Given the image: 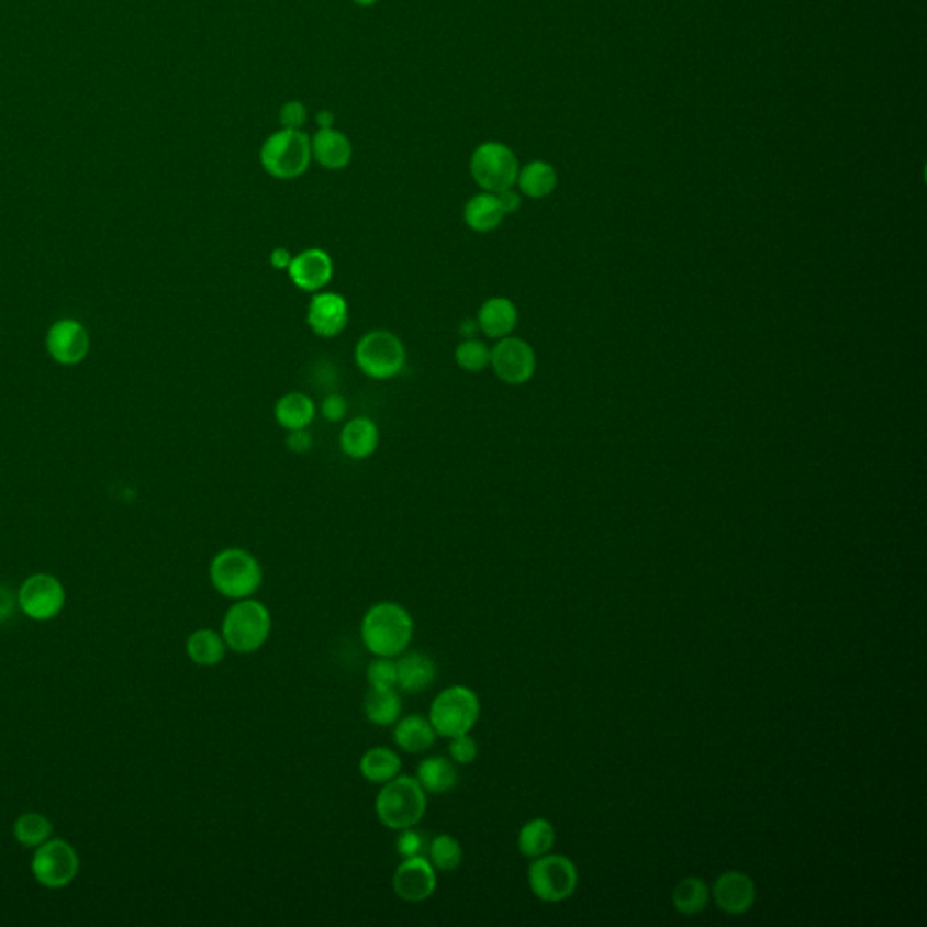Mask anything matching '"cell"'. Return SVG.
<instances>
[{"instance_id":"obj_1","label":"cell","mask_w":927,"mask_h":927,"mask_svg":"<svg viewBox=\"0 0 927 927\" xmlns=\"http://www.w3.org/2000/svg\"><path fill=\"white\" fill-rule=\"evenodd\" d=\"M413 633L412 614L395 602L376 603L362 616V644L376 658H399L412 644Z\"/></svg>"},{"instance_id":"obj_2","label":"cell","mask_w":927,"mask_h":927,"mask_svg":"<svg viewBox=\"0 0 927 927\" xmlns=\"http://www.w3.org/2000/svg\"><path fill=\"white\" fill-rule=\"evenodd\" d=\"M428 797L417 779L401 775L381 784L376 798L377 819L384 828L399 829L417 826L426 815Z\"/></svg>"},{"instance_id":"obj_3","label":"cell","mask_w":927,"mask_h":927,"mask_svg":"<svg viewBox=\"0 0 927 927\" xmlns=\"http://www.w3.org/2000/svg\"><path fill=\"white\" fill-rule=\"evenodd\" d=\"M209 577L217 593L237 602L258 593L264 582V569L253 552L242 547H228L212 558Z\"/></svg>"},{"instance_id":"obj_4","label":"cell","mask_w":927,"mask_h":927,"mask_svg":"<svg viewBox=\"0 0 927 927\" xmlns=\"http://www.w3.org/2000/svg\"><path fill=\"white\" fill-rule=\"evenodd\" d=\"M272 633V616L264 603L237 600L223 616L222 636L227 649L237 655H253L267 644Z\"/></svg>"},{"instance_id":"obj_5","label":"cell","mask_w":927,"mask_h":927,"mask_svg":"<svg viewBox=\"0 0 927 927\" xmlns=\"http://www.w3.org/2000/svg\"><path fill=\"white\" fill-rule=\"evenodd\" d=\"M259 161L276 180H295L312 164V142L301 130H281L270 134L259 150Z\"/></svg>"},{"instance_id":"obj_6","label":"cell","mask_w":927,"mask_h":927,"mask_svg":"<svg viewBox=\"0 0 927 927\" xmlns=\"http://www.w3.org/2000/svg\"><path fill=\"white\" fill-rule=\"evenodd\" d=\"M428 719L437 736L446 739L471 734L480 719L479 695L466 685L448 686L435 695Z\"/></svg>"},{"instance_id":"obj_7","label":"cell","mask_w":927,"mask_h":927,"mask_svg":"<svg viewBox=\"0 0 927 927\" xmlns=\"http://www.w3.org/2000/svg\"><path fill=\"white\" fill-rule=\"evenodd\" d=\"M356 365L366 377L373 381H388L398 377L406 366V346L399 335L390 331L366 332L361 339L357 340Z\"/></svg>"},{"instance_id":"obj_8","label":"cell","mask_w":927,"mask_h":927,"mask_svg":"<svg viewBox=\"0 0 927 927\" xmlns=\"http://www.w3.org/2000/svg\"><path fill=\"white\" fill-rule=\"evenodd\" d=\"M521 164L515 150L502 142L480 144L469 160V172L474 183L485 192H500L515 187Z\"/></svg>"},{"instance_id":"obj_9","label":"cell","mask_w":927,"mask_h":927,"mask_svg":"<svg viewBox=\"0 0 927 927\" xmlns=\"http://www.w3.org/2000/svg\"><path fill=\"white\" fill-rule=\"evenodd\" d=\"M530 892L547 904L563 902L577 892L578 871L566 856H546L533 859L527 871Z\"/></svg>"},{"instance_id":"obj_10","label":"cell","mask_w":927,"mask_h":927,"mask_svg":"<svg viewBox=\"0 0 927 927\" xmlns=\"http://www.w3.org/2000/svg\"><path fill=\"white\" fill-rule=\"evenodd\" d=\"M80 857L66 839L52 837L36 848L32 857L35 881L47 890H63L77 879Z\"/></svg>"},{"instance_id":"obj_11","label":"cell","mask_w":927,"mask_h":927,"mask_svg":"<svg viewBox=\"0 0 927 927\" xmlns=\"http://www.w3.org/2000/svg\"><path fill=\"white\" fill-rule=\"evenodd\" d=\"M16 602L22 613L35 622H49L63 613L66 589L63 582L47 572H36L22 582Z\"/></svg>"},{"instance_id":"obj_12","label":"cell","mask_w":927,"mask_h":927,"mask_svg":"<svg viewBox=\"0 0 927 927\" xmlns=\"http://www.w3.org/2000/svg\"><path fill=\"white\" fill-rule=\"evenodd\" d=\"M491 368L500 381L511 387H521L533 379L536 371V356L533 346L521 337L507 335L491 348Z\"/></svg>"},{"instance_id":"obj_13","label":"cell","mask_w":927,"mask_h":927,"mask_svg":"<svg viewBox=\"0 0 927 927\" xmlns=\"http://www.w3.org/2000/svg\"><path fill=\"white\" fill-rule=\"evenodd\" d=\"M392 887L402 902L421 904L432 898L437 890V870L426 856L402 859L393 873Z\"/></svg>"},{"instance_id":"obj_14","label":"cell","mask_w":927,"mask_h":927,"mask_svg":"<svg viewBox=\"0 0 927 927\" xmlns=\"http://www.w3.org/2000/svg\"><path fill=\"white\" fill-rule=\"evenodd\" d=\"M350 321V306L345 295L321 290L315 292L306 306V325L317 337L332 339L345 332Z\"/></svg>"},{"instance_id":"obj_15","label":"cell","mask_w":927,"mask_h":927,"mask_svg":"<svg viewBox=\"0 0 927 927\" xmlns=\"http://www.w3.org/2000/svg\"><path fill=\"white\" fill-rule=\"evenodd\" d=\"M287 273L295 289L315 294L325 290L334 278V259L323 248H304L292 258Z\"/></svg>"},{"instance_id":"obj_16","label":"cell","mask_w":927,"mask_h":927,"mask_svg":"<svg viewBox=\"0 0 927 927\" xmlns=\"http://www.w3.org/2000/svg\"><path fill=\"white\" fill-rule=\"evenodd\" d=\"M712 898L727 915H745L756 902V884L742 871H725L712 886Z\"/></svg>"},{"instance_id":"obj_17","label":"cell","mask_w":927,"mask_h":927,"mask_svg":"<svg viewBox=\"0 0 927 927\" xmlns=\"http://www.w3.org/2000/svg\"><path fill=\"white\" fill-rule=\"evenodd\" d=\"M47 350L55 361L63 365H77L88 356V331L77 321H58L47 334Z\"/></svg>"},{"instance_id":"obj_18","label":"cell","mask_w":927,"mask_h":927,"mask_svg":"<svg viewBox=\"0 0 927 927\" xmlns=\"http://www.w3.org/2000/svg\"><path fill=\"white\" fill-rule=\"evenodd\" d=\"M474 321H477L479 332H482L488 339H504L513 334L518 325V310L511 299L495 295V298L485 299L484 303L480 304Z\"/></svg>"},{"instance_id":"obj_19","label":"cell","mask_w":927,"mask_h":927,"mask_svg":"<svg viewBox=\"0 0 927 927\" xmlns=\"http://www.w3.org/2000/svg\"><path fill=\"white\" fill-rule=\"evenodd\" d=\"M381 443V432L370 417H356L343 426L339 435L340 451L351 460L370 459Z\"/></svg>"},{"instance_id":"obj_20","label":"cell","mask_w":927,"mask_h":927,"mask_svg":"<svg viewBox=\"0 0 927 927\" xmlns=\"http://www.w3.org/2000/svg\"><path fill=\"white\" fill-rule=\"evenodd\" d=\"M312 142V160L317 161L323 169L340 170L350 166L354 158V145L345 133L335 130H320Z\"/></svg>"},{"instance_id":"obj_21","label":"cell","mask_w":927,"mask_h":927,"mask_svg":"<svg viewBox=\"0 0 927 927\" xmlns=\"http://www.w3.org/2000/svg\"><path fill=\"white\" fill-rule=\"evenodd\" d=\"M437 678V664L424 652L410 650L398 658V686L402 692L418 694L433 685Z\"/></svg>"},{"instance_id":"obj_22","label":"cell","mask_w":927,"mask_h":927,"mask_svg":"<svg viewBox=\"0 0 927 927\" xmlns=\"http://www.w3.org/2000/svg\"><path fill=\"white\" fill-rule=\"evenodd\" d=\"M505 216L507 214L495 192H479L464 205V223L479 234L496 231L504 223Z\"/></svg>"},{"instance_id":"obj_23","label":"cell","mask_w":927,"mask_h":927,"mask_svg":"<svg viewBox=\"0 0 927 927\" xmlns=\"http://www.w3.org/2000/svg\"><path fill=\"white\" fill-rule=\"evenodd\" d=\"M437 731L428 717L421 714L402 717L393 727V741L407 753H423L437 741Z\"/></svg>"},{"instance_id":"obj_24","label":"cell","mask_w":927,"mask_h":927,"mask_svg":"<svg viewBox=\"0 0 927 927\" xmlns=\"http://www.w3.org/2000/svg\"><path fill=\"white\" fill-rule=\"evenodd\" d=\"M315 413H317L315 402L303 392L284 393L273 406L276 423L284 432L309 428L310 424L314 423Z\"/></svg>"},{"instance_id":"obj_25","label":"cell","mask_w":927,"mask_h":927,"mask_svg":"<svg viewBox=\"0 0 927 927\" xmlns=\"http://www.w3.org/2000/svg\"><path fill=\"white\" fill-rule=\"evenodd\" d=\"M518 192L530 200H544L551 197L558 186V172L551 164L544 160H533L521 167L516 176Z\"/></svg>"},{"instance_id":"obj_26","label":"cell","mask_w":927,"mask_h":927,"mask_svg":"<svg viewBox=\"0 0 927 927\" xmlns=\"http://www.w3.org/2000/svg\"><path fill=\"white\" fill-rule=\"evenodd\" d=\"M426 794H446L457 786L459 773L451 759L443 756H429L418 762L417 775H415Z\"/></svg>"},{"instance_id":"obj_27","label":"cell","mask_w":927,"mask_h":927,"mask_svg":"<svg viewBox=\"0 0 927 927\" xmlns=\"http://www.w3.org/2000/svg\"><path fill=\"white\" fill-rule=\"evenodd\" d=\"M187 656L198 667H216L225 660L227 645L222 634L212 629H198L187 638Z\"/></svg>"},{"instance_id":"obj_28","label":"cell","mask_w":927,"mask_h":927,"mask_svg":"<svg viewBox=\"0 0 927 927\" xmlns=\"http://www.w3.org/2000/svg\"><path fill=\"white\" fill-rule=\"evenodd\" d=\"M402 761L392 748L373 747L362 753L359 761V772L368 783L384 784L398 778L401 773Z\"/></svg>"},{"instance_id":"obj_29","label":"cell","mask_w":927,"mask_h":927,"mask_svg":"<svg viewBox=\"0 0 927 927\" xmlns=\"http://www.w3.org/2000/svg\"><path fill=\"white\" fill-rule=\"evenodd\" d=\"M557 840V829L547 819H530L518 831L516 846L527 859H538L552 850Z\"/></svg>"},{"instance_id":"obj_30","label":"cell","mask_w":927,"mask_h":927,"mask_svg":"<svg viewBox=\"0 0 927 927\" xmlns=\"http://www.w3.org/2000/svg\"><path fill=\"white\" fill-rule=\"evenodd\" d=\"M365 716L371 725L377 727H390L395 725L402 712V700L398 689L390 691H373L366 694L362 703Z\"/></svg>"},{"instance_id":"obj_31","label":"cell","mask_w":927,"mask_h":927,"mask_svg":"<svg viewBox=\"0 0 927 927\" xmlns=\"http://www.w3.org/2000/svg\"><path fill=\"white\" fill-rule=\"evenodd\" d=\"M708 901H711V890L700 876H686L675 884L674 893H672L675 912L686 917L700 915L708 906Z\"/></svg>"},{"instance_id":"obj_32","label":"cell","mask_w":927,"mask_h":927,"mask_svg":"<svg viewBox=\"0 0 927 927\" xmlns=\"http://www.w3.org/2000/svg\"><path fill=\"white\" fill-rule=\"evenodd\" d=\"M53 828L52 820L47 819L46 815L38 814V812H26L22 814L13 825V835H15L16 842L36 850L38 846L44 845L46 840L52 839Z\"/></svg>"},{"instance_id":"obj_33","label":"cell","mask_w":927,"mask_h":927,"mask_svg":"<svg viewBox=\"0 0 927 927\" xmlns=\"http://www.w3.org/2000/svg\"><path fill=\"white\" fill-rule=\"evenodd\" d=\"M426 857L435 870L449 873L457 870L462 862V846L454 835L440 834L429 840Z\"/></svg>"},{"instance_id":"obj_34","label":"cell","mask_w":927,"mask_h":927,"mask_svg":"<svg viewBox=\"0 0 927 927\" xmlns=\"http://www.w3.org/2000/svg\"><path fill=\"white\" fill-rule=\"evenodd\" d=\"M455 362L459 365L460 370L468 371V373H480L490 366L491 346L484 340L477 339V337L462 339L455 350Z\"/></svg>"},{"instance_id":"obj_35","label":"cell","mask_w":927,"mask_h":927,"mask_svg":"<svg viewBox=\"0 0 927 927\" xmlns=\"http://www.w3.org/2000/svg\"><path fill=\"white\" fill-rule=\"evenodd\" d=\"M366 681L373 691L398 689V661L392 658H376L366 669Z\"/></svg>"},{"instance_id":"obj_36","label":"cell","mask_w":927,"mask_h":927,"mask_svg":"<svg viewBox=\"0 0 927 927\" xmlns=\"http://www.w3.org/2000/svg\"><path fill=\"white\" fill-rule=\"evenodd\" d=\"M399 856L402 859H410V857L426 856L428 850V840L418 831L415 826L412 828L399 829L398 842H395Z\"/></svg>"},{"instance_id":"obj_37","label":"cell","mask_w":927,"mask_h":927,"mask_svg":"<svg viewBox=\"0 0 927 927\" xmlns=\"http://www.w3.org/2000/svg\"><path fill=\"white\" fill-rule=\"evenodd\" d=\"M449 759L457 764H469L479 756V745L469 734L455 736L449 739Z\"/></svg>"},{"instance_id":"obj_38","label":"cell","mask_w":927,"mask_h":927,"mask_svg":"<svg viewBox=\"0 0 927 927\" xmlns=\"http://www.w3.org/2000/svg\"><path fill=\"white\" fill-rule=\"evenodd\" d=\"M306 120H309V111H306V105L299 100H289L279 109V124L283 125V130H303Z\"/></svg>"},{"instance_id":"obj_39","label":"cell","mask_w":927,"mask_h":927,"mask_svg":"<svg viewBox=\"0 0 927 927\" xmlns=\"http://www.w3.org/2000/svg\"><path fill=\"white\" fill-rule=\"evenodd\" d=\"M321 415L328 423H340L348 415V402L339 393H331L321 402Z\"/></svg>"},{"instance_id":"obj_40","label":"cell","mask_w":927,"mask_h":927,"mask_svg":"<svg viewBox=\"0 0 927 927\" xmlns=\"http://www.w3.org/2000/svg\"><path fill=\"white\" fill-rule=\"evenodd\" d=\"M312 446H314V437H312V433L309 432V428L287 432V448H289L292 454H309Z\"/></svg>"},{"instance_id":"obj_41","label":"cell","mask_w":927,"mask_h":927,"mask_svg":"<svg viewBox=\"0 0 927 927\" xmlns=\"http://www.w3.org/2000/svg\"><path fill=\"white\" fill-rule=\"evenodd\" d=\"M19 608L16 602V593H13L10 588L0 585V624H5L8 619L13 618V614Z\"/></svg>"},{"instance_id":"obj_42","label":"cell","mask_w":927,"mask_h":927,"mask_svg":"<svg viewBox=\"0 0 927 927\" xmlns=\"http://www.w3.org/2000/svg\"><path fill=\"white\" fill-rule=\"evenodd\" d=\"M496 197H499L500 203H502V209H504L505 214L510 216V214H515V212L521 211L522 206V194L518 191H515V187H511V189H505V191L496 192Z\"/></svg>"},{"instance_id":"obj_43","label":"cell","mask_w":927,"mask_h":927,"mask_svg":"<svg viewBox=\"0 0 927 927\" xmlns=\"http://www.w3.org/2000/svg\"><path fill=\"white\" fill-rule=\"evenodd\" d=\"M292 258H294V256H292L289 248L276 247L272 253H270V265H272L276 270H289L290 264H292Z\"/></svg>"},{"instance_id":"obj_44","label":"cell","mask_w":927,"mask_h":927,"mask_svg":"<svg viewBox=\"0 0 927 927\" xmlns=\"http://www.w3.org/2000/svg\"><path fill=\"white\" fill-rule=\"evenodd\" d=\"M315 122L320 125V130H332L335 124V116L331 109H321L320 113L315 114Z\"/></svg>"},{"instance_id":"obj_45","label":"cell","mask_w":927,"mask_h":927,"mask_svg":"<svg viewBox=\"0 0 927 927\" xmlns=\"http://www.w3.org/2000/svg\"><path fill=\"white\" fill-rule=\"evenodd\" d=\"M351 2L359 8H370V5H376L379 0H351Z\"/></svg>"}]
</instances>
